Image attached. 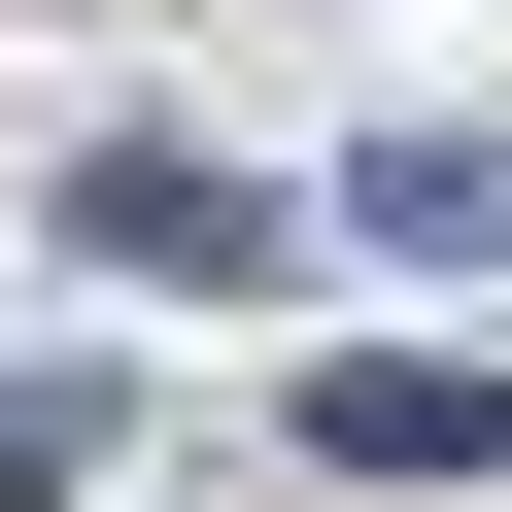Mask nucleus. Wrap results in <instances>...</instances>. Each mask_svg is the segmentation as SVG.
I'll return each mask as SVG.
<instances>
[{
  "instance_id": "obj_2",
  "label": "nucleus",
  "mask_w": 512,
  "mask_h": 512,
  "mask_svg": "<svg viewBox=\"0 0 512 512\" xmlns=\"http://www.w3.org/2000/svg\"><path fill=\"white\" fill-rule=\"evenodd\" d=\"M376 239H512V137H376Z\"/></svg>"
},
{
  "instance_id": "obj_1",
  "label": "nucleus",
  "mask_w": 512,
  "mask_h": 512,
  "mask_svg": "<svg viewBox=\"0 0 512 512\" xmlns=\"http://www.w3.org/2000/svg\"><path fill=\"white\" fill-rule=\"evenodd\" d=\"M308 444H342V478H478V444H512V376H478V342H342V376H308Z\"/></svg>"
},
{
  "instance_id": "obj_3",
  "label": "nucleus",
  "mask_w": 512,
  "mask_h": 512,
  "mask_svg": "<svg viewBox=\"0 0 512 512\" xmlns=\"http://www.w3.org/2000/svg\"><path fill=\"white\" fill-rule=\"evenodd\" d=\"M69 444H103V376H0V512H69Z\"/></svg>"
}]
</instances>
